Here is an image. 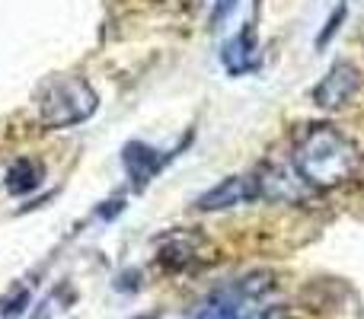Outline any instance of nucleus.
Listing matches in <instances>:
<instances>
[{
    "instance_id": "f257e3e1",
    "label": "nucleus",
    "mask_w": 364,
    "mask_h": 319,
    "mask_svg": "<svg viewBox=\"0 0 364 319\" xmlns=\"http://www.w3.org/2000/svg\"><path fill=\"white\" fill-rule=\"evenodd\" d=\"M294 169L314 192H333L358 173V147L339 128L310 125L294 147Z\"/></svg>"
},
{
    "instance_id": "f03ea898",
    "label": "nucleus",
    "mask_w": 364,
    "mask_h": 319,
    "mask_svg": "<svg viewBox=\"0 0 364 319\" xmlns=\"http://www.w3.org/2000/svg\"><path fill=\"white\" fill-rule=\"evenodd\" d=\"M96 109H100V99L83 77H51L36 93L38 125L51 131L83 125L87 119H93Z\"/></svg>"
},
{
    "instance_id": "7ed1b4c3",
    "label": "nucleus",
    "mask_w": 364,
    "mask_h": 319,
    "mask_svg": "<svg viewBox=\"0 0 364 319\" xmlns=\"http://www.w3.org/2000/svg\"><path fill=\"white\" fill-rule=\"evenodd\" d=\"M269 288H272V275H262V271L237 278L233 284L214 291V294L195 310L192 319H243L250 303H256Z\"/></svg>"
},
{
    "instance_id": "20e7f679",
    "label": "nucleus",
    "mask_w": 364,
    "mask_h": 319,
    "mask_svg": "<svg viewBox=\"0 0 364 319\" xmlns=\"http://www.w3.org/2000/svg\"><path fill=\"white\" fill-rule=\"evenodd\" d=\"M259 182V198L278 201V205H307L314 198V188L301 179L294 163H265L256 169Z\"/></svg>"
},
{
    "instance_id": "39448f33",
    "label": "nucleus",
    "mask_w": 364,
    "mask_h": 319,
    "mask_svg": "<svg viewBox=\"0 0 364 319\" xmlns=\"http://www.w3.org/2000/svg\"><path fill=\"white\" fill-rule=\"evenodd\" d=\"M361 90V70L352 61H336L320 83L314 87V102L320 109H342Z\"/></svg>"
},
{
    "instance_id": "423d86ee",
    "label": "nucleus",
    "mask_w": 364,
    "mask_h": 319,
    "mask_svg": "<svg viewBox=\"0 0 364 319\" xmlns=\"http://www.w3.org/2000/svg\"><path fill=\"white\" fill-rule=\"evenodd\" d=\"M250 201H259L256 173L227 175L224 182L208 188V192L195 201V207H198V211H227V207H240V205H250Z\"/></svg>"
},
{
    "instance_id": "0eeeda50",
    "label": "nucleus",
    "mask_w": 364,
    "mask_h": 319,
    "mask_svg": "<svg viewBox=\"0 0 364 319\" xmlns=\"http://www.w3.org/2000/svg\"><path fill=\"white\" fill-rule=\"evenodd\" d=\"M170 160L166 153H160L157 147L144 144V141H132V144L122 147V166H125L128 179L134 188H144L154 175L164 169V163Z\"/></svg>"
},
{
    "instance_id": "6e6552de",
    "label": "nucleus",
    "mask_w": 364,
    "mask_h": 319,
    "mask_svg": "<svg viewBox=\"0 0 364 319\" xmlns=\"http://www.w3.org/2000/svg\"><path fill=\"white\" fill-rule=\"evenodd\" d=\"M220 64L227 67L230 77H243L256 67V29H252V23H246L237 36L224 42V48H220Z\"/></svg>"
},
{
    "instance_id": "1a4fd4ad",
    "label": "nucleus",
    "mask_w": 364,
    "mask_h": 319,
    "mask_svg": "<svg viewBox=\"0 0 364 319\" xmlns=\"http://www.w3.org/2000/svg\"><path fill=\"white\" fill-rule=\"evenodd\" d=\"M42 185V163L32 157H19L6 169V192L10 195H29Z\"/></svg>"
},
{
    "instance_id": "9d476101",
    "label": "nucleus",
    "mask_w": 364,
    "mask_h": 319,
    "mask_svg": "<svg viewBox=\"0 0 364 319\" xmlns=\"http://www.w3.org/2000/svg\"><path fill=\"white\" fill-rule=\"evenodd\" d=\"M346 16H348V4H346V0H342V4L333 10V16H329L326 23H323V29L316 32V42H314L316 48H323V45H329V42H333V38H336V32H339V29H342V23H346Z\"/></svg>"
},
{
    "instance_id": "9b49d317",
    "label": "nucleus",
    "mask_w": 364,
    "mask_h": 319,
    "mask_svg": "<svg viewBox=\"0 0 364 319\" xmlns=\"http://www.w3.org/2000/svg\"><path fill=\"white\" fill-rule=\"evenodd\" d=\"M237 0H211V26H220L233 13Z\"/></svg>"
}]
</instances>
